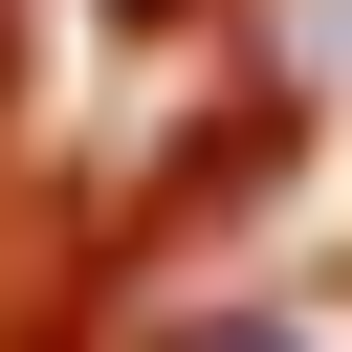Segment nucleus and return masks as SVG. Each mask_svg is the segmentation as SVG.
<instances>
[{
	"label": "nucleus",
	"mask_w": 352,
	"mask_h": 352,
	"mask_svg": "<svg viewBox=\"0 0 352 352\" xmlns=\"http://www.w3.org/2000/svg\"><path fill=\"white\" fill-rule=\"evenodd\" d=\"M176 352H308V330H264V308H242V330H176Z\"/></svg>",
	"instance_id": "obj_1"
}]
</instances>
